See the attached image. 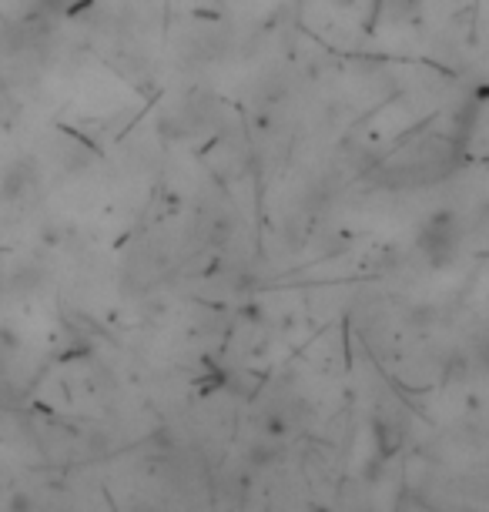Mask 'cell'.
<instances>
[{"label":"cell","mask_w":489,"mask_h":512,"mask_svg":"<svg viewBox=\"0 0 489 512\" xmlns=\"http://www.w3.org/2000/svg\"><path fill=\"white\" fill-rule=\"evenodd\" d=\"M459 241H463V225H459V218L453 211H436V215L419 228L416 245L426 255L429 265L446 268L459 255Z\"/></svg>","instance_id":"6da1fadb"}]
</instances>
